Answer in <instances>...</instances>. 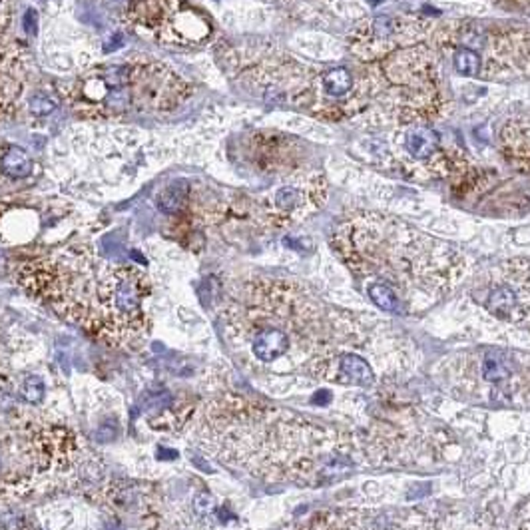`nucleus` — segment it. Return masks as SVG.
I'll return each mask as SVG.
<instances>
[{"label":"nucleus","mask_w":530,"mask_h":530,"mask_svg":"<svg viewBox=\"0 0 530 530\" xmlns=\"http://www.w3.org/2000/svg\"><path fill=\"white\" fill-rule=\"evenodd\" d=\"M6 146V142H0V156H2V150ZM0 179H6V177L2 176V170H0Z\"/></svg>","instance_id":"obj_13"},{"label":"nucleus","mask_w":530,"mask_h":530,"mask_svg":"<svg viewBox=\"0 0 530 530\" xmlns=\"http://www.w3.org/2000/svg\"><path fill=\"white\" fill-rule=\"evenodd\" d=\"M188 198H190V184L188 182H174L168 188H163L162 192L158 193L156 202L162 211L168 214H176L179 209L188 206Z\"/></svg>","instance_id":"obj_10"},{"label":"nucleus","mask_w":530,"mask_h":530,"mask_svg":"<svg viewBox=\"0 0 530 530\" xmlns=\"http://www.w3.org/2000/svg\"><path fill=\"white\" fill-rule=\"evenodd\" d=\"M321 96L325 100H345L347 94H351L355 90V78L349 68L345 66H337L331 68L321 76Z\"/></svg>","instance_id":"obj_7"},{"label":"nucleus","mask_w":530,"mask_h":530,"mask_svg":"<svg viewBox=\"0 0 530 530\" xmlns=\"http://www.w3.org/2000/svg\"><path fill=\"white\" fill-rule=\"evenodd\" d=\"M126 22L138 34L166 46H202L214 36V24L192 0H128Z\"/></svg>","instance_id":"obj_4"},{"label":"nucleus","mask_w":530,"mask_h":530,"mask_svg":"<svg viewBox=\"0 0 530 530\" xmlns=\"http://www.w3.org/2000/svg\"><path fill=\"white\" fill-rule=\"evenodd\" d=\"M10 0H0V74H20L26 64V50L10 38Z\"/></svg>","instance_id":"obj_5"},{"label":"nucleus","mask_w":530,"mask_h":530,"mask_svg":"<svg viewBox=\"0 0 530 530\" xmlns=\"http://www.w3.org/2000/svg\"><path fill=\"white\" fill-rule=\"evenodd\" d=\"M0 170L6 179H22L32 172V158L24 147L6 144L0 156Z\"/></svg>","instance_id":"obj_8"},{"label":"nucleus","mask_w":530,"mask_h":530,"mask_svg":"<svg viewBox=\"0 0 530 530\" xmlns=\"http://www.w3.org/2000/svg\"><path fill=\"white\" fill-rule=\"evenodd\" d=\"M20 391H22L24 401H29V403L38 405V403L45 401V383H42L38 377H30V379H26Z\"/></svg>","instance_id":"obj_11"},{"label":"nucleus","mask_w":530,"mask_h":530,"mask_svg":"<svg viewBox=\"0 0 530 530\" xmlns=\"http://www.w3.org/2000/svg\"><path fill=\"white\" fill-rule=\"evenodd\" d=\"M333 243L357 278L385 285L405 313L425 310L460 278V255L449 243L385 216H357L337 227Z\"/></svg>","instance_id":"obj_2"},{"label":"nucleus","mask_w":530,"mask_h":530,"mask_svg":"<svg viewBox=\"0 0 530 530\" xmlns=\"http://www.w3.org/2000/svg\"><path fill=\"white\" fill-rule=\"evenodd\" d=\"M211 506H214V501L206 497V495H202V497H198L195 499V511L200 513V515H206L211 511Z\"/></svg>","instance_id":"obj_12"},{"label":"nucleus","mask_w":530,"mask_h":530,"mask_svg":"<svg viewBox=\"0 0 530 530\" xmlns=\"http://www.w3.org/2000/svg\"><path fill=\"white\" fill-rule=\"evenodd\" d=\"M339 369L347 377L349 383L359 385V387H371L373 385V371L367 361L361 355L347 353L339 359Z\"/></svg>","instance_id":"obj_9"},{"label":"nucleus","mask_w":530,"mask_h":530,"mask_svg":"<svg viewBox=\"0 0 530 530\" xmlns=\"http://www.w3.org/2000/svg\"><path fill=\"white\" fill-rule=\"evenodd\" d=\"M20 285L64 319L106 343L126 345L147 325L152 283L132 264L104 262L88 246H70L18 269Z\"/></svg>","instance_id":"obj_1"},{"label":"nucleus","mask_w":530,"mask_h":530,"mask_svg":"<svg viewBox=\"0 0 530 530\" xmlns=\"http://www.w3.org/2000/svg\"><path fill=\"white\" fill-rule=\"evenodd\" d=\"M407 154L417 160H431L439 150V134L427 126H411L403 136Z\"/></svg>","instance_id":"obj_6"},{"label":"nucleus","mask_w":530,"mask_h":530,"mask_svg":"<svg viewBox=\"0 0 530 530\" xmlns=\"http://www.w3.org/2000/svg\"><path fill=\"white\" fill-rule=\"evenodd\" d=\"M60 94L80 118L116 120L174 110L192 86L162 60L132 56L92 66L62 84Z\"/></svg>","instance_id":"obj_3"}]
</instances>
